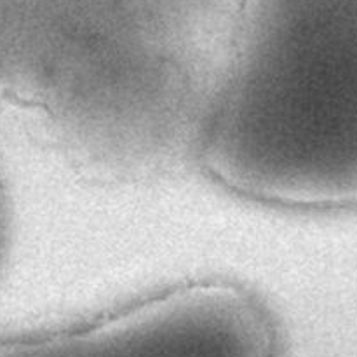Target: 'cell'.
<instances>
[{
	"mask_svg": "<svg viewBox=\"0 0 357 357\" xmlns=\"http://www.w3.org/2000/svg\"><path fill=\"white\" fill-rule=\"evenodd\" d=\"M208 173L289 208L357 204V0L248 33L225 59L199 136Z\"/></svg>",
	"mask_w": 357,
	"mask_h": 357,
	"instance_id": "obj_1",
	"label": "cell"
},
{
	"mask_svg": "<svg viewBox=\"0 0 357 357\" xmlns=\"http://www.w3.org/2000/svg\"><path fill=\"white\" fill-rule=\"evenodd\" d=\"M0 357H272V335L250 295L199 282L77 330L2 340Z\"/></svg>",
	"mask_w": 357,
	"mask_h": 357,
	"instance_id": "obj_2",
	"label": "cell"
}]
</instances>
